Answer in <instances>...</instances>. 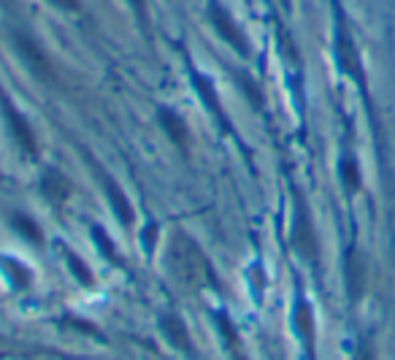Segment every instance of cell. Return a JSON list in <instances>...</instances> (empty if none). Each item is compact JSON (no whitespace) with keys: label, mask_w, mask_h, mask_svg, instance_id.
I'll return each instance as SVG.
<instances>
[{"label":"cell","mask_w":395,"mask_h":360,"mask_svg":"<svg viewBox=\"0 0 395 360\" xmlns=\"http://www.w3.org/2000/svg\"><path fill=\"white\" fill-rule=\"evenodd\" d=\"M155 233H157L155 225H149V228H146V236H144V244H146V247H152V244H155Z\"/></svg>","instance_id":"obj_19"},{"label":"cell","mask_w":395,"mask_h":360,"mask_svg":"<svg viewBox=\"0 0 395 360\" xmlns=\"http://www.w3.org/2000/svg\"><path fill=\"white\" fill-rule=\"evenodd\" d=\"M358 360H374V355H371V347L365 344V347H360V358Z\"/></svg>","instance_id":"obj_21"},{"label":"cell","mask_w":395,"mask_h":360,"mask_svg":"<svg viewBox=\"0 0 395 360\" xmlns=\"http://www.w3.org/2000/svg\"><path fill=\"white\" fill-rule=\"evenodd\" d=\"M157 120H160V125H163L165 135L184 152V149L190 146V131H187V125L179 120V114H173L171 108H157Z\"/></svg>","instance_id":"obj_6"},{"label":"cell","mask_w":395,"mask_h":360,"mask_svg":"<svg viewBox=\"0 0 395 360\" xmlns=\"http://www.w3.org/2000/svg\"><path fill=\"white\" fill-rule=\"evenodd\" d=\"M11 222L19 228V233H22L25 238H30V241H41V228L35 225L28 214H14V217H11Z\"/></svg>","instance_id":"obj_14"},{"label":"cell","mask_w":395,"mask_h":360,"mask_svg":"<svg viewBox=\"0 0 395 360\" xmlns=\"http://www.w3.org/2000/svg\"><path fill=\"white\" fill-rule=\"evenodd\" d=\"M209 19H211V25L217 28V33L222 35L238 55H249V44H247V38L241 33V28L233 22L231 14H228L220 3H211V6H209Z\"/></svg>","instance_id":"obj_3"},{"label":"cell","mask_w":395,"mask_h":360,"mask_svg":"<svg viewBox=\"0 0 395 360\" xmlns=\"http://www.w3.org/2000/svg\"><path fill=\"white\" fill-rule=\"evenodd\" d=\"M296 325H298V333L303 336L306 350L311 352V350H314V323H311V309H309V303H306V301H300V303H298Z\"/></svg>","instance_id":"obj_10"},{"label":"cell","mask_w":395,"mask_h":360,"mask_svg":"<svg viewBox=\"0 0 395 360\" xmlns=\"http://www.w3.org/2000/svg\"><path fill=\"white\" fill-rule=\"evenodd\" d=\"M41 190H44V196L49 198L52 203H60L68 196V182L57 171H46L44 179H41Z\"/></svg>","instance_id":"obj_9"},{"label":"cell","mask_w":395,"mask_h":360,"mask_svg":"<svg viewBox=\"0 0 395 360\" xmlns=\"http://www.w3.org/2000/svg\"><path fill=\"white\" fill-rule=\"evenodd\" d=\"M160 328H163V333L171 339V344H173L176 350H182L184 355H193V352H195L187 328H184V323H182L176 314H163V317H160Z\"/></svg>","instance_id":"obj_7"},{"label":"cell","mask_w":395,"mask_h":360,"mask_svg":"<svg viewBox=\"0 0 395 360\" xmlns=\"http://www.w3.org/2000/svg\"><path fill=\"white\" fill-rule=\"evenodd\" d=\"M98 168V165H95ZM98 176L100 182H103V187H106V196H108V200H111V206H114V211H117V217H119V222L122 225H131L133 222V206L128 203V198H125V193L119 190V184L108 176V173H103L98 168Z\"/></svg>","instance_id":"obj_5"},{"label":"cell","mask_w":395,"mask_h":360,"mask_svg":"<svg viewBox=\"0 0 395 360\" xmlns=\"http://www.w3.org/2000/svg\"><path fill=\"white\" fill-rule=\"evenodd\" d=\"M171 260H173L176 274H179L184 282H193V285H195L198 276H200V271H198V268H206V263H203V258H200L198 247L193 244V241H187L184 236H179V238H176V249H173Z\"/></svg>","instance_id":"obj_2"},{"label":"cell","mask_w":395,"mask_h":360,"mask_svg":"<svg viewBox=\"0 0 395 360\" xmlns=\"http://www.w3.org/2000/svg\"><path fill=\"white\" fill-rule=\"evenodd\" d=\"M3 268L11 274V285L14 287H28V282H30V271L25 268V265H19L17 260H8V258H3Z\"/></svg>","instance_id":"obj_13"},{"label":"cell","mask_w":395,"mask_h":360,"mask_svg":"<svg viewBox=\"0 0 395 360\" xmlns=\"http://www.w3.org/2000/svg\"><path fill=\"white\" fill-rule=\"evenodd\" d=\"M0 108H3V117L8 120V125H11V133H14V138L19 141V146L25 149V152H35V135L30 131V125H28V120L11 106V100L6 98V93L0 90Z\"/></svg>","instance_id":"obj_4"},{"label":"cell","mask_w":395,"mask_h":360,"mask_svg":"<svg viewBox=\"0 0 395 360\" xmlns=\"http://www.w3.org/2000/svg\"><path fill=\"white\" fill-rule=\"evenodd\" d=\"M235 79H238V87H241V90L247 93L249 103H252L255 108H260V106H263V98H260V93H258V90L252 87V79H249V76H247L244 70H238V73H235Z\"/></svg>","instance_id":"obj_16"},{"label":"cell","mask_w":395,"mask_h":360,"mask_svg":"<svg viewBox=\"0 0 395 360\" xmlns=\"http://www.w3.org/2000/svg\"><path fill=\"white\" fill-rule=\"evenodd\" d=\"M14 49L19 52V57L25 60V66L30 68L41 82H46V84H55V82H57V73H55V68L49 63V57L44 55V49L35 44L33 38H28V35H14Z\"/></svg>","instance_id":"obj_1"},{"label":"cell","mask_w":395,"mask_h":360,"mask_svg":"<svg viewBox=\"0 0 395 360\" xmlns=\"http://www.w3.org/2000/svg\"><path fill=\"white\" fill-rule=\"evenodd\" d=\"M93 238H95V244H98L100 252H106V258H108V260L114 263V265H122L119 255H117V249H114V244H111V241L106 238V233H103V230H100L98 225L93 228Z\"/></svg>","instance_id":"obj_15"},{"label":"cell","mask_w":395,"mask_h":360,"mask_svg":"<svg viewBox=\"0 0 395 360\" xmlns=\"http://www.w3.org/2000/svg\"><path fill=\"white\" fill-rule=\"evenodd\" d=\"M63 258H66L68 268L73 271V276H76L81 285H87V287H90V285H93V274H90V268H87V265H84L81 260H79V258H76L70 249H63Z\"/></svg>","instance_id":"obj_12"},{"label":"cell","mask_w":395,"mask_h":360,"mask_svg":"<svg viewBox=\"0 0 395 360\" xmlns=\"http://www.w3.org/2000/svg\"><path fill=\"white\" fill-rule=\"evenodd\" d=\"M133 3V8H135V14L144 19V14H146V8H144V0H131Z\"/></svg>","instance_id":"obj_20"},{"label":"cell","mask_w":395,"mask_h":360,"mask_svg":"<svg viewBox=\"0 0 395 360\" xmlns=\"http://www.w3.org/2000/svg\"><path fill=\"white\" fill-rule=\"evenodd\" d=\"M55 6H60V8H66V11H76L79 8V0H52Z\"/></svg>","instance_id":"obj_18"},{"label":"cell","mask_w":395,"mask_h":360,"mask_svg":"<svg viewBox=\"0 0 395 360\" xmlns=\"http://www.w3.org/2000/svg\"><path fill=\"white\" fill-rule=\"evenodd\" d=\"M360 258H358V252H352L349 255V290L352 295H360V279H363V271H360Z\"/></svg>","instance_id":"obj_17"},{"label":"cell","mask_w":395,"mask_h":360,"mask_svg":"<svg viewBox=\"0 0 395 360\" xmlns=\"http://www.w3.org/2000/svg\"><path fill=\"white\" fill-rule=\"evenodd\" d=\"M296 247L300 252H306L309 258L314 255V236L309 228V220H306V211L298 209V225H296Z\"/></svg>","instance_id":"obj_11"},{"label":"cell","mask_w":395,"mask_h":360,"mask_svg":"<svg viewBox=\"0 0 395 360\" xmlns=\"http://www.w3.org/2000/svg\"><path fill=\"white\" fill-rule=\"evenodd\" d=\"M190 76H193V84H195V90L200 93V98H203V103H206V108H209L211 114H217V120H220V122H222V128L228 131V120H225V114H222V108H220L217 93H214V87L209 84V79H206L200 70H195L193 66H190Z\"/></svg>","instance_id":"obj_8"}]
</instances>
